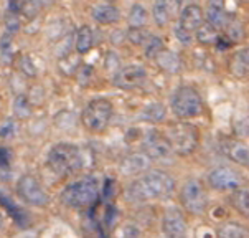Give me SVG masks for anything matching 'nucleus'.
Returning <instances> with one entry per match:
<instances>
[{"label":"nucleus","instance_id":"nucleus-1","mask_svg":"<svg viewBox=\"0 0 249 238\" xmlns=\"http://www.w3.org/2000/svg\"><path fill=\"white\" fill-rule=\"evenodd\" d=\"M175 190V180L163 171H149L142 177L130 182L125 189V198L132 203H145L150 200L168 198Z\"/></svg>","mask_w":249,"mask_h":238},{"label":"nucleus","instance_id":"nucleus-2","mask_svg":"<svg viewBox=\"0 0 249 238\" xmlns=\"http://www.w3.org/2000/svg\"><path fill=\"white\" fill-rule=\"evenodd\" d=\"M98 195H99L98 177L88 174V176L76 178L74 182H71V184L65 187V190L61 192V202L66 207L83 208L98 200Z\"/></svg>","mask_w":249,"mask_h":238},{"label":"nucleus","instance_id":"nucleus-3","mask_svg":"<svg viewBox=\"0 0 249 238\" xmlns=\"http://www.w3.org/2000/svg\"><path fill=\"white\" fill-rule=\"evenodd\" d=\"M172 147V152L178 156H190L200 146V129L188 121L172 122L163 134Z\"/></svg>","mask_w":249,"mask_h":238},{"label":"nucleus","instance_id":"nucleus-4","mask_svg":"<svg viewBox=\"0 0 249 238\" xmlns=\"http://www.w3.org/2000/svg\"><path fill=\"white\" fill-rule=\"evenodd\" d=\"M46 162H48V167L54 174H58V176H68V174L83 167L81 149L70 142L54 144L50 149Z\"/></svg>","mask_w":249,"mask_h":238},{"label":"nucleus","instance_id":"nucleus-5","mask_svg":"<svg viewBox=\"0 0 249 238\" xmlns=\"http://www.w3.org/2000/svg\"><path fill=\"white\" fill-rule=\"evenodd\" d=\"M172 113L180 119H193L200 116L205 109L200 93L193 86H180L172 95Z\"/></svg>","mask_w":249,"mask_h":238},{"label":"nucleus","instance_id":"nucleus-6","mask_svg":"<svg viewBox=\"0 0 249 238\" xmlns=\"http://www.w3.org/2000/svg\"><path fill=\"white\" fill-rule=\"evenodd\" d=\"M112 119V103L106 98H98L84 108L81 121L84 127L91 133H103Z\"/></svg>","mask_w":249,"mask_h":238},{"label":"nucleus","instance_id":"nucleus-7","mask_svg":"<svg viewBox=\"0 0 249 238\" xmlns=\"http://www.w3.org/2000/svg\"><path fill=\"white\" fill-rule=\"evenodd\" d=\"M180 203L185 212L192 215H203L208 208V194L203 182L198 178H188L180 189Z\"/></svg>","mask_w":249,"mask_h":238},{"label":"nucleus","instance_id":"nucleus-8","mask_svg":"<svg viewBox=\"0 0 249 238\" xmlns=\"http://www.w3.org/2000/svg\"><path fill=\"white\" fill-rule=\"evenodd\" d=\"M17 192L22 197V200L30 203L33 207H46L50 203V195L43 189V185L38 182L36 177L25 174L18 178Z\"/></svg>","mask_w":249,"mask_h":238},{"label":"nucleus","instance_id":"nucleus-9","mask_svg":"<svg viewBox=\"0 0 249 238\" xmlns=\"http://www.w3.org/2000/svg\"><path fill=\"white\" fill-rule=\"evenodd\" d=\"M208 182L214 190H221V192H233L243 185L244 178L236 169L228 167V165H218L210 171Z\"/></svg>","mask_w":249,"mask_h":238},{"label":"nucleus","instance_id":"nucleus-10","mask_svg":"<svg viewBox=\"0 0 249 238\" xmlns=\"http://www.w3.org/2000/svg\"><path fill=\"white\" fill-rule=\"evenodd\" d=\"M162 230L167 238H187L188 223L187 218H185V214L178 207H168L163 212Z\"/></svg>","mask_w":249,"mask_h":238},{"label":"nucleus","instance_id":"nucleus-11","mask_svg":"<svg viewBox=\"0 0 249 238\" xmlns=\"http://www.w3.org/2000/svg\"><path fill=\"white\" fill-rule=\"evenodd\" d=\"M142 152L149 156L150 160L167 159V157L174 154L167 138L163 136V133H159V131H149L145 134L142 142Z\"/></svg>","mask_w":249,"mask_h":238},{"label":"nucleus","instance_id":"nucleus-12","mask_svg":"<svg viewBox=\"0 0 249 238\" xmlns=\"http://www.w3.org/2000/svg\"><path fill=\"white\" fill-rule=\"evenodd\" d=\"M147 79V70L141 65H127L121 66L116 71L112 81L117 88L121 89H134L145 83Z\"/></svg>","mask_w":249,"mask_h":238},{"label":"nucleus","instance_id":"nucleus-13","mask_svg":"<svg viewBox=\"0 0 249 238\" xmlns=\"http://www.w3.org/2000/svg\"><path fill=\"white\" fill-rule=\"evenodd\" d=\"M205 23V10L196 3H188L181 8L178 15V23L177 27H180L185 33L195 37L196 30Z\"/></svg>","mask_w":249,"mask_h":238},{"label":"nucleus","instance_id":"nucleus-14","mask_svg":"<svg viewBox=\"0 0 249 238\" xmlns=\"http://www.w3.org/2000/svg\"><path fill=\"white\" fill-rule=\"evenodd\" d=\"M149 156L143 154V152H130V154L124 156L121 159L119 171L124 176H137V174H145L150 169Z\"/></svg>","mask_w":249,"mask_h":238},{"label":"nucleus","instance_id":"nucleus-15","mask_svg":"<svg viewBox=\"0 0 249 238\" xmlns=\"http://www.w3.org/2000/svg\"><path fill=\"white\" fill-rule=\"evenodd\" d=\"M221 149L230 160L243 165V167H249V146L246 142L234 138H226L221 144Z\"/></svg>","mask_w":249,"mask_h":238},{"label":"nucleus","instance_id":"nucleus-16","mask_svg":"<svg viewBox=\"0 0 249 238\" xmlns=\"http://www.w3.org/2000/svg\"><path fill=\"white\" fill-rule=\"evenodd\" d=\"M230 15L226 12L225 3L221 2H210L205 12V22L212 25L213 28H216L218 32L226 28V25L230 23Z\"/></svg>","mask_w":249,"mask_h":238},{"label":"nucleus","instance_id":"nucleus-17","mask_svg":"<svg viewBox=\"0 0 249 238\" xmlns=\"http://www.w3.org/2000/svg\"><path fill=\"white\" fill-rule=\"evenodd\" d=\"M228 71L234 78H249V46L231 55L228 60Z\"/></svg>","mask_w":249,"mask_h":238},{"label":"nucleus","instance_id":"nucleus-18","mask_svg":"<svg viewBox=\"0 0 249 238\" xmlns=\"http://www.w3.org/2000/svg\"><path fill=\"white\" fill-rule=\"evenodd\" d=\"M92 20L101 25H112L121 20V10L114 3H98L91 10Z\"/></svg>","mask_w":249,"mask_h":238},{"label":"nucleus","instance_id":"nucleus-19","mask_svg":"<svg viewBox=\"0 0 249 238\" xmlns=\"http://www.w3.org/2000/svg\"><path fill=\"white\" fill-rule=\"evenodd\" d=\"M155 63L162 71H165L168 75H177L181 71V60L175 52L168 48H163L157 57H155Z\"/></svg>","mask_w":249,"mask_h":238},{"label":"nucleus","instance_id":"nucleus-20","mask_svg":"<svg viewBox=\"0 0 249 238\" xmlns=\"http://www.w3.org/2000/svg\"><path fill=\"white\" fill-rule=\"evenodd\" d=\"M94 46V33L89 25H81L76 30L74 35V48L78 55H86L89 53Z\"/></svg>","mask_w":249,"mask_h":238},{"label":"nucleus","instance_id":"nucleus-21","mask_svg":"<svg viewBox=\"0 0 249 238\" xmlns=\"http://www.w3.org/2000/svg\"><path fill=\"white\" fill-rule=\"evenodd\" d=\"M177 3L170 2H155L152 5V19L154 22L159 25L160 28L167 27L172 22V17H174V8L177 10Z\"/></svg>","mask_w":249,"mask_h":238},{"label":"nucleus","instance_id":"nucleus-22","mask_svg":"<svg viewBox=\"0 0 249 238\" xmlns=\"http://www.w3.org/2000/svg\"><path fill=\"white\" fill-rule=\"evenodd\" d=\"M230 205L238 212L239 215L249 220V189L239 187L230 194Z\"/></svg>","mask_w":249,"mask_h":238},{"label":"nucleus","instance_id":"nucleus-23","mask_svg":"<svg viewBox=\"0 0 249 238\" xmlns=\"http://www.w3.org/2000/svg\"><path fill=\"white\" fill-rule=\"evenodd\" d=\"M218 238H249V228H246L244 225L238 222H225L223 225H219Z\"/></svg>","mask_w":249,"mask_h":238},{"label":"nucleus","instance_id":"nucleus-24","mask_svg":"<svg viewBox=\"0 0 249 238\" xmlns=\"http://www.w3.org/2000/svg\"><path fill=\"white\" fill-rule=\"evenodd\" d=\"M147 22H149V12L145 10V7L141 3L130 7L129 17H127V23L129 28H145Z\"/></svg>","mask_w":249,"mask_h":238},{"label":"nucleus","instance_id":"nucleus-25","mask_svg":"<svg viewBox=\"0 0 249 238\" xmlns=\"http://www.w3.org/2000/svg\"><path fill=\"white\" fill-rule=\"evenodd\" d=\"M141 118L147 122H163L167 118V109L162 103H150L142 109Z\"/></svg>","mask_w":249,"mask_h":238},{"label":"nucleus","instance_id":"nucleus-26","mask_svg":"<svg viewBox=\"0 0 249 238\" xmlns=\"http://www.w3.org/2000/svg\"><path fill=\"white\" fill-rule=\"evenodd\" d=\"M83 61H81V55H74L70 53L63 58H58V66H60V71L66 76H74L78 73V70L81 68Z\"/></svg>","mask_w":249,"mask_h":238},{"label":"nucleus","instance_id":"nucleus-27","mask_svg":"<svg viewBox=\"0 0 249 238\" xmlns=\"http://www.w3.org/2000/svg\"><path fill=\"white\" fill-rule=\"evenodd\" d=\"M219 37H221V33H219L216 28H213L212 25H208L206 22L201 25V27L198 28L196 33H195L196 41H198V43H201V45H218Z\"/></svg>","mask_w":249,"mask_h":238},{"label":"nucleus","instance_id":"nucleus-28","mask_svg":"<svg viewBox=\"0 0 249 238\" xmlns=\"http://www.w3.org/2000/svg\"><path fill=\"white\" fill-rule=\"evenodd\" d=\"M14 61L17 68H18V71H22L25 76H28V78H35L36 76L38 71H36V66H35V63H33V60L30 58V55L20 53V55H17Z\"/></svg>","mask_w":249,"mask_h":238},{"label":"nucleus","instance_id":"nucleus-29","mask_svg":"<svg viewBox=\"0 0 249 238\" xmlns=\"http://www.w3.org/2000/svg\"><path fill=\"white\" fill-rule=\"evenodd\" d=\"M163 48H165L163 40L157 35H150L147 38L145 43H143V53H145V57L150 60H155V57H157Z\"/></svg>","mask_w":249,"mask_h":238},{"label":"nucleus","instance_id":"nucleus-30","mask_svg":"<svg viewBox=\"0 0 249 238\" xmlns=\"http://www.w3.org/2000/svg\"><path fill=\"white\" fill-rule=\"evenodd\" d=\"M0 57H2L3 63H12L17 57L15 48H14V41H12L10 35H3L0 38Z\"/></svg>","mask_w":249,"mask_h":238},{"label":"nucleus","instance_id":"nucleus-31","mask_svg":"<svg viewBox=\"0 0 249 238\" xmlns=\"http://www.w3.org/2000/svg\"><path fill=\"white\" fill-rule=\"evenodd\" d=\"M14 113H15V116L18 118V119H25V118L30 116V114H32V103L28 101L27 96L20 95V96L15 98V101H14Z\"/></svg>","mask_w":249,"mask_h":238},{"label":"nucleus","instance_id":"nucleus-32","mask_svg":"<svg viewBox=\"0 0 249 238\" xmlns=\"http://www.w3.org/2000/svg\"><path fill=\"white\" fill-rule=\"evenodd\" d=\"M125 37L132 45H143L147 41V38L150 37V33L145 28H129Z\"/></svg>","mask_w":249,"mask_h":238},{"label":"nucleus","instance_id":"nucleus-33","mask_svg":"<svg viewBox=\"0 0 249 238\" xmlns=\"http://www.w3.org/2000/svg\"><path fill=\"white\" fill-rule=\"evenodd\" d=\"M0 203H2V205L5 207L8 212H10V215L14 217V218L17 220V222H20V223H22V218H23L25 215H23V212L20 210L18 207H17V203L12 202L10 198H8L5 194H0Z\"/></svg>","mask_w":249,"mask_h":238},{"label":"nucleus","instance_id":"nucleus-34","mask_svg":"<svg viewBox=\"0 0 249 238\" xmlns=\"http://www.w3.org/2000/svg\"><path fill=\"white\" fill-rule=\"evenodd\" d=\"M17 134V124L12 119H7L2 126H0V138L2 139H10Z\"/></svg>","mask_w":249,"mask_h":238},{"label":"nucleus","instance_id":"nucleus-35","mask_svg":"<svg viewBox=\"0 0 249 238\" xmlns=\"http://www.w3.org/2000/svg\"><path fill=\"white\" fill-rule=\"evenodd\" d=\"M76 76H78V83L79 84H88L91 81V78H92V68L88 66V65H81V68L78 70Z\"/></svg>","mask_w":249,"mask_h":238},{"label":"nucleus","instance_id":"nucleus-36","mask_svg":"<svg viewBox=\"0 0 249 238\" xmlns=\"http://www.w3.org/2000/svg\"><path fill=\"white\" fill-rule=\"evenodd\" d=\"M5 27H7V35H14L15 32H18V27H20V22H18V15H14V14H8L7 19H5Z\"/></svg>","mask_w":249,"mask_h":238},{"label":"nucleus","instance_id":"nucleus-37","mask_svg":"<svg viewBox=\"0 0 249 238\" xmlns=\"http://www.w3.org/2000/svg\"><path fill=\"white\" fill-rule=\"evenodd\" d=\"M174 33H175V37L178 38V40H180L183 45H190V43H192L193 37H192V35H188V33H185L180 27H175V28H174Z\"/></svg>","mask_w":249,"mask_h":238},{"label":"nucleus","instance_id":"nucleus-38","mask_svg":"<svg viewBox=\"0 0 249 238\" xmlns=\"http://www.w3.org/2000/svg\"><path fill=\"white\" fill-rule=\"evenodd\" d=\"M12 160V154L8 151V147H0V167H8Z\"/></svg>","mask_w":249,"mask_h":238},{"label":"nucleus","instance_id":"nucleus-39","mask_svg":"<svg viewBox=\"0 0 249 238\" xmlns=\"http://www.w3.org/2000/svg\"><path fill=\"white\" fill-rule=\"evenodd\" d=\"M106 68H107V70H109V68H111V70H116V68L119 70V68H121L119 66V58H117L114 53H107L106 55Z\"/></svg>","mask_w":249,"mask_h":238},{"label":"nucleus","instance_id":"nucleus-40","mask_svg":"<svg viewBox=\"0 0 249 238\" xmlns=\"http://www.w3.org/2000/svg\"><path fill=\"white\" fill-rule=\"evenodd\" d=\"M3 227V218H2V214H0V228Z\"/></svg>","mask_w":249,"mask_h":238}]
</instances>
